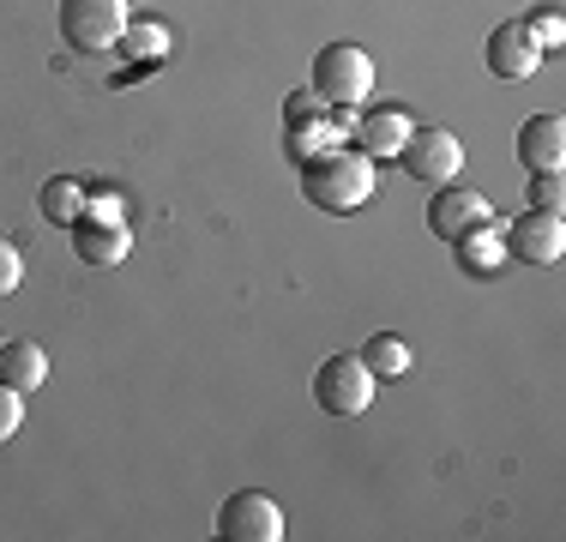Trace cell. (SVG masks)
Returning a JSON list of instances; mask_svg holds the SVG:
<instances>
[{"label":"cell","mask_w":566,"mask_h":542,"mask_svg":"<svg viewBox=\"0 0 566 542\" xmlns=\"http://www.w3.org/2000/svg\"><path fill=\"white\" fill-rule=\"evenodd\" d=\"M164 43H169V31L164 24H133L127 19V31H120V54H127V61H157V54H164Z\"/></svg>","instance_id":"obj_18"},{"label":"cell","mask_w":566,"mask_h":542,"mask_svg":"<svg viewBox=\"0 0 566 542\" xmlns=\"http://www.w3.org/2000/svg\"><path fill=\"white\" fill-rule=\"evenodd\" d=\"M452 253H458V271H464V278H494V271L506 265V229L501 223H476V229H464V236L452 241Z\"/></svg>","instance_id":"obj_12"},{"label":"cell","mask_w":566,"mask_h":542,"mask_svg":"<svg viewBox=\"0 0 566 542\" xmlns=\"http://www.w3.org/2000/svg\"><path fill=\"white\" fill-rule=\"evenodd\" d=\"M0 386H12V392L49 386V356H43V344H31V337H12V344H0Z\"/></svg>","instance_id":"obj_15"},{"label":"cell","mask_w":566,"mask_h":542,"mask_svg":"<svg viewBox=\"0 0 566 542\" xmlns=\"http://www.w3.org/2000/svg\"><path fill=\"white\" fill-rule=\"evenodd\" d=\"M524 24H531V37H536L543 49H560V37H566V19H560V12H536V19H524Z\"/></svg>","instance_id":"obj_22"},{"label":"cell","mask_w":566,"mask_h":542,"mask_svg":"<svg viewBox=\"0 0 566 542\" xmlns=\"http://www.w3.org/2000/svg\"><path fill=\"white\" fill-rule=\"evenodd\" d=\"M482 54H489V73L494 79L518 85V79H531L536 66H543L548 49L531 37V24H524V19H506V24H494V31H489V49H482Z\"/></svg>","instance_id":"obj_9"},{"label":"cell","mask_w":566,"mask_h":542,"mask_svg":"<svg viewBox=\"0 0 566 542\" xmlns=\"http://www.w3.org/2000/svg\"><path fill=\"white\" fill-rule=\"evenodd\" d=\"M36 206H43L49 223H66L73 229L78 217H85V187L73 181V175H55V181H43V194H36Z\"/></svg>","instance_id":"obj_16"},{"label":"cell","mask_w":566,"mask_h":542,"mask_svg":"<svg viewBox=\"0 0 566 542\" xmlns=\"http://www.w3.org/2000/svg\"><path fill=\"white\" fill-rule=\"evenodd\" d=\"M127 248H133L127 223H97V217H78V223H73V253L85 265H120V260H127Z\"/></svg>","instance_id":"obj_13"},{"label":"cell","mask_w":566,"mask_h":542,"mask_svg":"<svg viewBox=\"0 0 566 542\" xmlns=\"http://www.w3.org/2000/svg\"><path fill=\"white\" fill-rule=\"evenodd\" d=\"M476 223H494V206L482 194H470V187H440L434 199H428V229H434L440 241H458L464 229H476Z\"/></svg>","instance_id":"obj_10"},{"label":"cell","mask_w":566,"mask_h":542,"mask_svg":"<svg viewBox=\"0 0 566 542\" xmlns=\"http://www.w3.org/2000/svg\"><path fill=\"white\" fill-rule=\"evenodd\" d=\"M403 139H410V115H403L398 103H380L356 121V152H368V157H386V152L398 157Z\"/></svg>","instance_id":"obj_14"},{"label":"cell","mask_w":566,"mask_h":542,"mask_svg":"<svg viewBox=\"0 0 566 542\" xmlns=\"http://www.w3.org/2000/svg\"><path fill=\"white\" fill-rule=\"evenodd\" d=\"M19 428H24V392L0 386V446H7Z\"/></svg>","instance_id":"obj_20"},{"label":"cell","mask_w":566,"mask_h":542,"mask_svg":"<svg viewBox=\"0 0 566 542\" xmlns=\"http://www.w3.org/2000/svg\"><path fill=\"white\" fill-rule=\"evenodd\" d=\"M368 91H374V61H368L361 43H326L314 54V97H326L338 108H356Z\"/></svg>","instance_id":"obj_3"},{"label":"cell","mask_w":566,"mask_h":542,"mask_svg":"<svg viewBox=\"0 0 566 542\" xmlns=\"http://www.w3.org/2000/svg\"><path fill=\"white\" fill-rule=\"evenodd\" d=\"M85 217H97V223H120V199L115 194H85Z\"/></svg>","instance_id":"obj_23"},{"label":"cell","mask_w":566,"mask_h":542,"mask_svg":"<svg viewBox=\"0 0 566 542\" xmlns=\"http://www.w3.org/2000/svg\"><path fill=\"white\" fill-rule=\"evenodd\" d=\"M19 283H24V253L12 248L7 236H0V295H12Z\"/></svg>","instance_id":"obj_21"},{"label":"cell","mask_w":566,"mask_h":542,"mask_svg":"<svg viewBox=\"0 0 566 542\" xmlns=\"http://www.w3.org/2000/svg\"><path fill=\"white\" fill-rule=\"evenodd\" d=\"M531 206H536V211H560V206H566L560 169H536V175H531Z\"/></svg>","instance_id":"obj_19"},{"label":"cell","mask_w":566,"mask_h":542,"mask_svg":"<svg viewBox=\"0 0 566 542\" xmlns=\"http://www.w3.org/2000/svg\"><path fill=\"white\" fill-rule=\"evenodd\" d=\"M374 386H380V379L368 374L361 356H326L314 374V404L326 416H361L374 404Z\"/></svg>","instance_id":"obj_6"},{"label":"cell","mask_w":566,"mask_h":542,"mask_svg":"<svg viewBox=\"0 0 566 542\" xmlns=\"http://www.w3.org/2000/svg\"><path fill=\"white\" fill-rule=\"evenodd\" d=\"M518 163H524V175H536V169H560L566 163V121L560 115H531L518 127Z\"/></svg>","instance_id":"obj_11"},{"label":"cell","mask_w":566,"mask_h":542,"mask_svg":"<svg viewBox=\"0 0 566 542\" xmlns=\"http://www.w3.org/2000/svg\"><path fill=\"white\" fill-rule=\"evenodd\" d=\"M398 163H403L410 181L447 187V181H458V169H464V145H458L452 127H410V139L398 145Z\"/></svg>","instance_id":"obj_5"},{"label":"cell","mask_w":566,"mask_h":542,"mask_svg":"<svg viewBox=\"0 0 566 542\" xmlns=\"http://www.w3.org/2000/svg\"><path fill=\"white\" fill-rule=\"evenodd\" d=\"M560 253H566V223H560V211H536V206H524V211L506 223V260L555 265Z\"/></svg>","instance_id":"obj_8"},{"label":"cell","mask_w":566,"mask_h":542,"mask_svg":"<svg viewBox=\"0 0 566 542\" xmlns=\"http://www.w3.org/2000/svg\"><path fill=\"white\" fill-rule=\"evenodd\" d=\"M127 0H61V37L66 49L78 54H103L120 43V31H127Z\"/></svg>","instance_id":"obj_4"},{"label":"cell","mask_w":566,"mask_h":542,"mask_svg":"<svg viewBox=\"0 0 566 542\" xmlns=\"http://www.w3.org/2000/svg\"><path fill=\"white\" fill-rule=\"evenodd\" d=\"M283 531H290V519L260 488H241V494H229L218 507V536L229 542H283Z\"/></svg>","instance_id":"obj_7"},{"label":"cell","mask_w":566,"mask_h":542,"mask_svg":"<svg viewBox=\"0 0 566 542\" xmlns=\"http://www.w3.org/2000/svg\"><path fill=\"white\" fill-rule=\"evenodd\" d=\"M338 139H344V108L314 97V91H290V103H283V152L295 163H307Z\"/></svg>","instance_id":"obj_2"},{"label":"cell","mask_w":566,"mask_h":542,"mask_svg":"<svg viewBox=\"0 0 566 542\" xmlns=\"http://www.w3.org/2000/svg\"><path fill=\"white\" fill-rule=\"evenodd\" d=\"M302 199L314 211L349 217L374 199V157L356 152V145H326L302 163Z\"/></svg>","instance_id":"obj_1"},{"label":"cell","mask_w":566,"mask_h":542,"mask_svg":"<svg viewBox=\"0 0 566 542\" xmlns=\"http://www.w3.org/2000/svg\"><path fill=\"white\" fill-rule=\"evenodd\" d=\"M361 362H368V374H374V379L410 374V350H403V337H392V332H374L368 344H361Z\"/></svg>","instance_id":"obj_17"}]
</instances>
